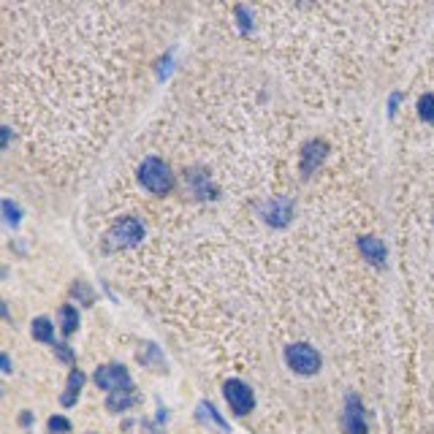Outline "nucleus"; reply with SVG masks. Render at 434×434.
Returning a JSON list of instances; mask_svg holds the SVG:
<instances>
[{"label": "nucleus", "instance_id": "obj_1", "mask_svg": "<svg viewBox=\"0 0 434 434\" xmlns=\"http://www.w3.org/2000/svg\"><path fill=\"white\" fill-rule=\"evenodd\" d=\"M136 176H138V182L144 185V190H149L152 196H168L171 188H174V176H171L168 163L155 158V155H149V158L141 161Z\"/></svg>", "mask_w": 434, "mask_h": 434}, {"label": "nucleus", "instance_id": "obj_2", "mask_svg": "<svg viewBox=\"0 0 434 434\" xmlns=\"http://www.w3.org/2000/svg\"><path fill=\"white\" fill-rule=\"evenodd\" d=\"M144 239V226H141V220L138 217H120L111 231L106 233V239H104V247H106L108 253H117V250H128V247H133L136 242H141Z\"/></svg>", "mask_w": 434, "mask_h": 434}, {"label": "nucleus", "instance_id": "obj_3", "mask_svg": "<svg viewBox=\"0 0 434 434\" xmlns=\"http://www.w3.org/2000/svg\"><path fill=\"white\" fill-rule=\"evenodd\" d=\"M285 364H288V369H293L296 375L312 378V375L321 372L323 358H321V353L315 350V348L298 342V345H288V348H285Z\"/></svg>", "mask_w": 434, "mask_h": 434}, {"label": "nucleus", "instance_id": "obj_4", "mask_svg": "<svg viewBox=\"0 0 434 434\" xmlns=\"http://www.w3.org/2000/svg\"><path fill=\"white\" fill-rule=\"evenodd\" d=\"M223 396H226V402H228V407L233 410L236 418H239V415H250L253 407H256V393H253V388L236 378L223 383Z\"/></svg>", "mask_w": 434, "mask_h": 434}, {"label": "nucleus", "instance_id": "obj_5", "mask_svg": "<svg viewBox=\"0 0 434 434\" xmlns=\"http://www.w3.org/2000/svg\"><path fill=\"white\" fill-rule=\"evenodd\" d=\"M95 385L104 388L106 393L136 391L133 380H131L128 369L122 364H104L101 369H95Z\"/></svg>", "mask_w": 434, "mask_h": 434}, {"label": "nucleus", "instance_id": "obj_6", "mask_svg": "<svg viewBox=\"0 0 434 434\" xmlns=\"http://www.w3.org/2000/svg\"><path fill=\"white\" fill-rule=\"evenodd\" d=\"M342 432L345 434H366V415L361 399L350 393L345 399V413H342Z\"/></svg>", "mask_w": 434, "mask_h": 434}, {"label": "nucleus", "instance_id": "obj_7", "mask_svg": "<svg viewBox=\"0 0 434 434\" xmlns=\"http://www.w3.org/2000/svg\"><path fill=\"white\" fill-rule=\"evenodd\" d=\"M323 161H326V141H321V138L307 141V144H304V158H301V171H304V174H312Z\"/></svg>", "mask_w": 434, "mask_h": 434}, {"label": "nucleus", "instance_id": "obj_8", "mask_svg": "<svg viewBox=\"0 0 434 434\" xmlns=\"http://www.w3.org/2000/svg\"><path fill=\"white\" fill-rule=\"evenodd\" d=\"M291 209H293V203L288 201V198H274V201L263 206V220L269 226H274V228H280L285 220L291 217Z\"/></svg>", "mask_w": 434, "mask_h": 434}, {"label": "nucleus", "instance_id": "obj_9", "mask_svg": "<svg viewBox=\"0 0 434 434\" xmlns=\"http://www.w3.org/2000/svg\"><path fill=\"white\" fill-rule=\"evenodd\" d=\"M358 250H361V256L366 261H372L375 266H383V261H385V247L380 239L375 236H364V239H358Z\"/></svg>", "mask_w": 434, "mask_h": 434}, {"label": "nucleus", "instance_id": "obj_10", "mask_svg": "<svg viewBox=\"0 0 434 434\" xmlns=\"http://www.w3.org/2000/svg\"><path fill=\"white\" fill-rule=\"evenodd\" d=\"M196 418L201 420V423H212V426H215V429H220L223 434H231V426L223 420V415L217 413L212 402H201V405H198V410H196Z\"/></svg>", "mask_w": 434, "mask_h": 434}, {"label": "nucleus", "instance_id": "obj_11", "mask_svg": "<svg viewBox=\"0 0 434 434\" xmlns=\"http://www.w3.org/2000/svg\"><path fill=\"white\" fill-rule=\"evenodd\" d=\"M81 385H84V375H81L79 369H71V375H68L66 393H60V405H63V407H74V405H76Z\"/></svg>", "mask_w": 434, "mask_h": 434}, {"label": "nucleus", "instance_id": "obj_12", "mask_svg": "<svg viewBox=\"0 0 434 434\" xmlns=\"http://www.w3.org/2000/svg\"><path fill=\"white\" fill-rule=\"evenodd\" d=\"M133 402H136L133 391H117V393H108L106 407H108V413H125Z\"/></svg>", "mask_w": 434, "mask_h": 434}, {"label": "nucleus", "instance_id": "obj_13", "mask_svg": "<svg viewBox=\"0 0 434 434\" xmlns=\"http://www.w3.org/2000/svg\"><path fill=\"white\" fill-rule=\"evenodd\" d=\"M33 339L46 342V345H54V326L49 318H36V321H33Z\"/></svg>", "mask_w": 434, "mask_h": 434}, {"label": "nucleus", "instance_id": "obj_14", "mask_svg": "<svg viewBox=\"0 0 434 434\" xmlns=\"http://www.w3.org/2000/svg\"><path fill=\"white\" fill-rule=\"evenodd\" d=\"M60 328H63V334L66 337H71L74 331H76V326H79V315H76V310L71 307V304H66V307H60Z\"/></svg>", "mask_w": 434, "mask_h": 434}, {"label": "nucleus", "instance_id": "obj_15", "mask_svg": "<svg viewBox=\"0 0 434 434\" xmlns=\"http://www.w3.org/2000/svg\"><path fill=\"white\" fill-rule=\"evenodd\" d=\"M418 114H420V120H423V122L434 125V95H432V93L420 95V101H418Z\"/></svg>", "mask_w": 434, "mask_h": 434}, {"label": "nucleus", "instance_id": "obj_16", "mask_svg": "<svg viewBox=\"0 0 434 434\" xmlns=\"http://www.w3.org/2000/svg\"><path fill=\"white\" fill-rule=\"evenodd\" d=\"M0 206H3V217H6V223H9V226H16V223H19V217H22V209H19L11 198H3Z\"/></svg>", "mask_w": 434, "mask_h": 434}, {"label": "nucleus", "instance_id": "obj_17", "mask_svg": "<svg viewBox=\"0 0 434 434\" xmlns=\"http://www.w3.org/2000/svg\"><path fill=\"white\" fill-rule=\"evenodd\" d=\"M49 432H52V434H68V432H71V420L63 418V415H52V418H49Z\"/></svg>", "mask_w": 434, "mask_h": 434}, {"label": "nucleus", "instance_id": "obj_18", "mask_svg": "<svg viewBox=\"0 0 434 434\" xmlns=\"http://www.w3.org/2000/svg\"><path fill=\"white\" fill-rule=\"evenodd\" d=\"M54 348H57V355H60L63 361H68V364L74 366V353L68 350V345H54Z\"/></svg>", "mask_w": 434, "mask_h": 434}, {"label": "nucleus", "instance_id": "obj_19", "mask_svg": "<svg viewBox=\"0 0 434 434\" xmlns=\"http://www.w3.org/2000/svg\"><path fill=\"white\" fill-rule=\"evenodd\" d=\"M3 372H11V358L3 353Z\"/></svg>", "mask_w": 434, "mask_h": 434}, {"label": "nucleus", "instance_id": "obj_20", "mask_svg": "<svg viewBox=\"0 0 434 434\" xmlns=\"http://www.w3.org/2000/svg\"><path fill=\"white\" fill-rule=\"evenodd\" d=\"M19 420H22L25 426H30V423H33V415H30V413H25V415H22V418H19Z\"/></svg>", "mask_w": 434, "mask_h": 434}]
</instances>
